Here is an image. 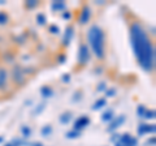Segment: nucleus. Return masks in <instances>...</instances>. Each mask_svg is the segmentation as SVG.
Segmentation results:
<instances>
[{
  "label": "nucleus",
  "mask_w": 156,
  "mask_h": 146,
  "mask_svg": "<svg viewBox=\"0 0 156 146\" xmlns=\"http://www.w3.org/2000/svg\"><path fill=\"white\" fill-rule=\"evenodd\" d=\"M65 8V3L64 2H53L52 3V9L53 11H62Z\"/></svg>",
  "instance_id": "obj_13"
},
{
  "label": "nucleus",
  "mask_w": 156,
  "mask_h": 146,
  "mask_svg": "<svg viewBox=\"0 0 156 146\" xmlns=\"http://www.w3.org/2000/svg\"><path fill=\"white\" fill-rule=\"evenodd\" d=\"M146 133H155V125H148V124H140L138 128V134L143 136Z\"/></svg>",
  "instance_id": "obj_8"
},
{
  "label": "nucleus",
  "mask_w": 156,
  "mask_h": 146,
  "mask_svg": "<svg viewBox=\"0 0 156 146\" xmlns=\"http://www.w3.org/2000/svg\"><path fill=\"white\" fill-rule=\"evenodd\" d=\"M105 103H107V100L104 98H100L99 100L95 102V104H94V107H92V110H99V108H101V107H104Z\"/></svg>",
  "instance_id": "obj_14"
},
{
  "label": "nucleus",
  "mask_w": 156,
  "mask_h": 146,
  "mask_svg": "<svg viewBox=\"0 0 156 146\" xmlns=\"http://www.w3.org/2000/svg\"><path fill=\"white\" fill-rule=\"evenodd\" d=\"M70 120V114L69 112H66V114H62L60 116V121L62 124H68V121Z\"/></svg>",
  "instance_id": "obj_16"
},
{
  "label": "nucleus",
  "mask_w": 156,
  "mask_h": 146,
  "mask_svg": "<svg viewBox=\"0 0 156 146\" xmlns=\"http://www.w3.org/2000/svg\"><path fill=\"white\" fill-rule=\"evenodd\" d=\"M130 42L138 64L144 71H152L155 67V47L140 22L135 21L130 25Z\"/></svg>",
  "instance_id": "obj_1"
},
{
  "label": "nucleus",
  "mask_w": 156,
  "mask_h": 146,
  "mask_svg": "<svg viewBox=\"0 0 156 146\" xmlns=\"http://www.w3.org/2000/svg\"><path fill=\"white\" fill-rule=\"evenodd\" d=\"M66 137L68 138H78L80 137V132H77V130H70V132L66 133Z\"/></svg>",
  "instance_id": "obj_18"
},
{
  "label": "nucleus",
  "mask_w": 156,
  "mask_h": 146,
  "mask_svg": "<svg viewBox=\"0 0 156 146\" xmlns=\"http://www.w3.org/2000/svg\"><path fill=\"white\" fill-rule=\"evenodd\" d=\"M112 119H113V111H112V110L107 111V112H104L103 116H101V120H103V121H111Z\"/></svg>",
  "instance_id": "obj_15"
},
{
  "label": "nucleus",
  "mask_w": 156,
  "mask_h": 146,
  "mask_svg": "<svg viewBox=\"0 0 156 146\" xmlns=\"http://www.w3.org/2000/svg\"><path fill=\"white\" fill-rule=\"evenodd\" d=\"M138 141L135 137H133L129 133H124L122 136H120L119 142H116V146H136Z\"/></svg>",
  "instance_id": "obj_3"
},
{
  "label": "nucleus",
  "mask_w": 156,
  "mask_h": 146,
  "mask_svg": "<svg viewBox=\"0 0 156 146\" xmlns=\"http://www.w3.org/2000/svg\"><path fill=\"white\" fill-rule=\"evenodd\" d=\"M3 142V137H0V144H2Z\"/></svg>",
  "instance_id": "obj_33"
},
{
  "label": "nucleus",
  "mask_w": 156,
  "mask_h": 146,
  "mask_svg": "<svg viewBox=\"0 0 156 146\" xmlns=\"http://www.w3.org/2000/svg\"><path fill=\"white\" fill-rule=\"evenodd\" d=\"M8 22V17L5 13L0 12V25H5V24Z\"/></svg>",
  "instance_id": "obj_21"
},
{
  "label": "nucleus",
  "mask_w": 156,
  "mask_h": 146,
  "mask_svg": "<svg viewBox=\"0 0 156 146\" xmlns=\"http://www.w3.org/2000/svg\"><path fill=\"white\" fill-rule=\"evenodd\" d=\"M7 71L4 68H0V90H4L7 87Z\"/></svg>",
  "instance_id": "obj_9"
},
{
  "label": "nucleus",
  "mask_w": 156,
  "mask_h": 146,
  "mask_svg": "<svg viewBox=\"0 0 156 146\" xmlns=\"http://www.w3.org/2000/svg\"><path fill=\"white\" fill-rule=\"evenodd\" d=\"M124 121H125V116H124V115H121L120 118L112 119V121L109 123V126H108V130H111V132H112V130L117 129V128H119V126H120L121 124L124 123Z\"/></svg>",
  "instance_id": "obj_7"
},
{
  "label": "nucleus",
  "mask_w": 156,
  "mask_h": 146,
  "mask_svg": "<svg viewBox=\"0 0 156 146\" xmlns=\"http://www.w3.org/2000/svg\"><path fill=\"white\" fill-rule=\"evenodd\" d=\"M5 146H14V145H13V144H7Z\"/></svg>",
  "instance_id": "obj_32"
},
{
  "label": "nucleus",
  "mask_w": 156,
  "mask_h": 146,
  "mask_svg": "<svg viewBox=\"0 0 156 146\" xmlns=\"http://www.w3.org/2000/svg\"><path fill=\"white\" fill-rule=\"evenodd\" d=\"M33 146H43V145H42V144H39V142H37V144H34Z\"/></svg>",
  "instance_id": "obj_31"
},
{
  "label": "nucleus",
  "mask_w": 156,
  "mask_h": 146,
  "mask_svg": "<svg viewBox=\"0 0 156 146\" xmlns=\"http://www.w3.org/2000/svg\"><path fill=\"white\" fill-rule=\"evenodd\" d=\"M62 17H64L65 20H66V18H68V20H70V18H72V13L70 12H65L64 14H62Z\"/></svg>",
  "instance_id": "obj_26"
},
{
  "label": "nucleus",
  "mask_w": 156,
  "mask_h": 146,
  "mask_svg": "<svg viewBox=\"0 0 156 146\" xmlns=\"http://www.w3.org/2000/svg\"><path fill=\"white\" fill-rule=\"evenodd\" d=\"M89 124H90V119L87 118V116H81V118H78L76 120V123H74V130L80 132L81 129L86 128Z\"/></svg>",
  "instance_id": "obj_6"
},
{
  "label": "nucleus",
  "mask_w": 156,
  "mask_h": 146,
  "mask_svg": "<svg viewBox=\"0 0 156 146\" xmlns=\"http://www.w3.org/2000/svg\"><path fill=\"white\" fill-rule=\"evenodd\" d=\"M146 111H147V110H146V107H144L143 104H139V106H138V108H136V112H138L139 116H142V118L144 116Z\"/></svg>",
  "instance_id": "obj_20"
},
{
  "label": "nucleus",
  "mask_w": 156,
  "mask_h": 146,
  "mask_svg": "<svg viewBox=\"0 0 156 146\" xmlns=\"http://www.w3.org/2000/svg\"><path fill=\"white\" fill-rule=\"evenodd\" d=\"M89 60H90L89 47H87L85 43H82V45L80 46V50H78V61H80L81 65H85Z\"/></svg>",
  "instance_id": "obj_4"
},
{
  "label": "nucleus",
  "mask_w": 156,
  "mask_h": 146,
  "mask_svg": "<svg viewBox=\"0 0 156 146\" xmlns=\"http://www.w3.org/2000/svg\"><path fill=\"white\" fill-rule=\"evenodd\" d=\"M90 17H91L90 7L89 5H83V8L81 9V13H80V24L81 25H86V24L90 21Z\"/></svg>",
  "instance_id": "obj_5"
},
{
  "label": "nucleus",
  "mask_w": 156,
  "mask_h": 146,
  "mask_svg": "<svg viewBox=\"0 0 156 146\" xmlns=\"http://www.w3.org/2000/svg\"><path fill=\"white\" fill-rule=\"evenodd\" d=\"M143 118H146V119H154V118H155V110L146 111V114H144Z\"/></svg>",
  "instance_id": "obj_23"
},
{
  "label": "nucleus",
  "mask_w": 156,
  "mask_h": 146,
  "mask_svg": "<svg viewBox=\"0 0 156 146\" xmlns=\"http://www.w3.org/2000/svg\"><path fill=\"white\" fill-rule=\"evenodd\" d=\"M72 37H73V27L69 26V27H66V30H65V35H64V39H62V45L64 46L69 45L70 41H72Z\"/></svg>",
  "instance_id": "obj_11"
},
{
  "label": "nucleus",
  "mask_w": 156,
  "mask_h": 146,
  "mask_svg": "<svg viewBox=\"0 0 156 146\" xmlns=\"http://www.w3.org/2000/svg\"><path fill=\"white\" fill-rule=\"evenodd\" d=\"M22 134H23V137L27 138V137H30V134H31V130L29 126H23L22 128Z\"/></svg>",
  "instance_id": "obj_22"
},
{
  "label": "nucleus",
  "mask_w": 156,
  "mask_h": 146,
  "mask_svg": "<svg viewBox=\"0 0 156 146\" xmlns=\"http://www.w3.org/2000/svg\"><path fill=\"white\" fill-rule=\"evenodd\" d=\"M87 39L91 46L92 52L95 53L98 59H104L105 56V45H104V33L101 30V27L98 25H92L89 29L87 33Z\"/></svg>",
  "instance_id": "obj_2"
},
{
  "label": "nucleus",
  "mask_w": 156,
  "mask_h": 146,
  "mask_svg": "<svg viewBox=\"0 0 156 146\" xmlns=\"http://www.w3.org/2000/svg\"><path fill=\"white\" fill-rule=\"evenodd\" d=\"M62 80H64V81H69V80H70V76H69V75L64 76V77H62Z\"/></svg>",
  "instance_id": "obj_28"
},
{
  "label": "nucleus",
  "mask_w": 156,
  "mask_h": 146,
  "mask_svg": "<svg viewBox=\"0 0 156 146\" xmlns=\"http://www.w3.org/2000/svg\"><path fill=\"white\" fill-rule=\"evenodd\" d=\"M52 133V128H51V125H46V126H43V129H42V134L43 136H48V134H51Z\"/></svg>",
  "instance_id": "obj_19"
},
{
  "label": "nucleus",
  "mask_w": 156,
  "mask_h": 146,
  "mask_svg": "<svg viewBox=\"0 0 156 146\" xmlns=\"http://www.w3.org/2000/svg\"><path fill=\"white\" fill-rule=\"evenodd\" d=\"M115 93H116V90H115V89H111V90L107 91V95H108V97H113Z\"/></svg>",
  "instance_id": "obj_27"
},
{
  "label": "nucleus",
  "mask_w": 156,
  "mask_h": 146,
  "mask_svg": "<svg viewBox=\"0 0 156 146\" xmlns=\"http://www.w3.org/2000/svg\"><path fill=\"white\" fill-rule=\"evenodd\" d=\"M37 21H38L39 25H44V24L47 22L46 17H44V14H42V13H39L38 16H37Z\"/></svg>",
  "instance_id": "obj_17"
},
{
  "label": "nucleus",
  "mask_w": 156,
  "mask_h": 146,
  "mask_svg": "<svg viewBox=\"0 0 156 146\" xmlns=\"http://www.w3.org/2000/svg\"><path fill=\"white\" fill-rule=\"evenodd\" d=\"M103 89H104V84H100V86H99V87H98V90H99V91H100V90H103Z\"/></svg>",
  "instance_id": "obj_29"
},
{
  "label": "nucleus",
  "mask_w": 156,
  "mask_h": 146,
  "mask_svg": "<svg viewBox=\"0 0 156 146\" xmlns=\"http://www.w3.org/2000/svg\"><path fill=\"white\" fill-rule=\"evenodd\" d=\"M13 77H14V81H17L18 84H22L25 76H23V73L21 72V68H20V67H16L13 69Z\"/></svg>",
  "instance_id": "obj_10"
},
{
  "label": "nucleus",
  "mask_w": 156,
  "mask_h": 146,
  "mask_svg": "<svg viewBox=\"0 0 156 146\" xmlns=\"http://www.w3.org/2000/svg\"><path fill=\"white\" fill-rule=\"evenodd\" d=\"M41 93L43 97H46V98H50V97L53 95V90L51 89L50 86H43L42 89H41Z\"/></svg>",
  "instance_id": "obj_12"
},
{
  "label": "nucleus",
  "mask_w": 156,
  "mask_h": 146,
  "mask_svg": "<svg viewBox=\"0 0 156 146\" xmlns=\"http://www.w3.org/2000/svg\"><path fill=\"white\" fill-rule=\"evenodd\" d=\"M50 31H51L52 34H58V31H60V29H58L56 25H52V26H50Z\"/></svg>",
  "instance_id": "obj_25"
},
{
  "label": "nucleus",
  "mask_w": 156,
  "mask_h": 146,
  "mask_svg": "<svg viewBox=\"0 0 156 146\" xmlns=\"http://www.w3.org/2000/svg\"><path fill=\"white\" fill-rule=\"evenodd\" d=\"M148 144H152V145H155V138H152V140H150V141H148Z\"/></svg>",
  "instance_id": "obj_30"
},
{
  "label": "nucleus",
  "mask_w": 156,
  "mask_h": 146,
  "mask_svg": "<svg viewBox=\"0 0 156 146\" xmlns=\"http://www.w3.org/2000/svg\"><path fill=\"white\" fill-rule=\"evenodd\" d=\"M38 5V2L37 0H29V2H26V7L27 8H34Z\"/></svg>",
  "instance_id": "obj_24"
}]
</instances>
